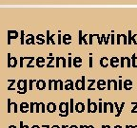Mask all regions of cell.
<instances>
[{"instance_id": "cell-1", "label": "cell", "mask_w": 137, "mask_h": 128, "mask_svg": "<svg viewBox=\"0 0 137 128\" xmlns=\"http://www.w3.org/2000/svg\"><path fill=\"white\" fill-rule=\"evenodd\" d=\"M75 87L78 90H84L85 89V77L83 76L82 79L76 81V84H75Z\"/></svg>"}, {"instance_id": "cell-2", "label": "cell", "mask_w": 137, "mask_h": 128, "mask_svg": "<svg viewBox=\"0 0 137 128\" xmlns=\"http://www.w3.org/2000/svg\"><path fill=\"white\" fill-rule=\"evenodd\" d=\"M132 86H133V83H132L131 80L127 79L124 81V83H123V87L126 89V90H131Z\"/></svg>"}, {"instance_id": "cell-3", "label": "cell", "mask_w": 137, "mask_h": 128, "mask_svg": "<svg viewBox=\"0 0 137 128\" xmlns=\"http://www.w3.org/2000/svg\"><path fill=\"white\" fill-rule=\"evenodd\" d=\"M109 64L112 68H118L120 65V59L117 58L116 56H113L111 59L109 60Z\"/></svg>"}, {"instance_id": "cell-4", "label": "cell", "mask_w": 137, "mask_h": 128, "mask_svg": "<svg viewBox=\"0 0 137 128\" xmlns=\"http://www.w3.org/2000/svg\"><path fill=\"white\" fill-rule=\"evenodd\" d=\"M74 110L77 112V113H82L84 112L85 110V104L83 102H77L75 105H74Z\"/></svg>"}, {"instance_id": "cell-5", "label": "cell", "mask_w": 137, "mask_h": 128, "mask_svg": "<svg viewBox=\"0 0 137 128\" xmlns=\"http://www.w3.org/2000/svg\"><path fill=\"white\" fill-rule=\"evenodd\" d=\"M107 86V83H106V81H104V80H99L97 82V87L100 90H103V89H105V87Z\"/></svg>"}, {"instance_id": "cell-6", "label": "cell", "mask_w": 137, "mask_h": 128, "mask_svg": "<svg viewBox=\"0 0 137 128\" xmlns=\"http://www.w3.org/2000/svg\"><path fill=\"white\" fill-rule=\"evenodd\" d=\"M47 110L49 111V113H53L56 110V105L54 102H49V104L47 105Z\"/></svg>"}, {"instance_id": "cell-7", "label": "cell", "mask_w": 137, "mask_h": 128, "mask_svg": "<svg viewBox=\"0 0 137 128\" xmlns=\"http://www.w3.org/2000/svg\"><path fill=\"white\" fill-rule=\"evenodd\" d=\"M65 89L66 90H71L73 89V83L71 80H67L65 83Z\"/></svg>"}, {"instance_id": "cell-8", "label": "cell", "mask_w": 137, "mask_h": 128, "mask_svg": "<svg viewBox=\"0 0 137 128\" xmlns=\"http://www.w3.org/2000/svg\"><path fill=\"white\" fill-rule=\"evenodd\" d=\"M108 61H109V60H108L107 57H102L101 60H100V65H101L103 68H107L108 66Z\"/></svg>"}, {"instance_id": "cell-9", "label": "cell", "mask_w": 137, "mask_h": 128, "mask_svg": "<svg viewBox=\"0 0 137 128\" xmlns=\"http://www.w3.org/2000/svg\"><path fill=\"white\" fill-rule=\"evenodd\" d=\"M73 65H74V67H76V68L81 67V65H82V59H81L80 57H75V58L73 59Z\"/></svg>"}, {"instance_id": "cell-10", "label": "cell", "mask_w": 137, "mask_h": 128, "mask_svg": "<svg viewBox=\"0 0 137 128\" xmlns=\"http://www.w3.org/2000/svg\"><path fill=\"white\" fill-rule=\"evenodd\" d=\"M130 60H131V67H132V68H137V57H136V54H135V53L132 54Z\"/></svg>"}, {"instance_id": "cell-11", "label": "cell", "mask_w": 137, "mask_h": 128, "mask_svg": "<svg viewBox=\"0 0 137 128\" xmlns=\"http://www.w3.org/2000/svg\"><path fill=\"white\" fill-rule=\"evenodd\" d=\"M29 106L28 105V103H26V102H23V103H21V105H20V110H21V112H23V113H25V112H27L28 110H29Z\"/></svg>"}, {"instance_id": "cell-12", "label": "cell", "mask_w": 137, "mask_h": 128, "mask_svg": "<svg viewBox=\"0 0 137 128\" xmlns=\"http://www.w3.org/2000/svg\"><path fill=\"white\" fill-rule=\"evenodd\" d=\"M63 42H64L66 45L70 44V42H71V36H70L69 34H65L64 37H63Z\"/></svg>"}, {"instance_id": "cell-13", "label": "cell", "mask_w": 137, "mask_h": 128, "mask_svg": "<svg viewBox=\"0 0 137 128\" xmlns=\"http://www.w3.org/2000/svg\"><path fill=\"white\" fill-rule=\"evenodd\" d=\"M98 106L95 102H91L90 103V108H89V113H95L97 111Z\"/></svg>"}, {"instance_id": "cell-14", "label": "cell", "mask_w": 137, "mask_h": 128, "mask_svg": "<svg viewBox=\"0 0 137 128\" xmlns=\"http://www.w3.org/2000/svg\"><path fill=\"white\" fill-rule=\"evenodd\" d=\"M124 106H125V102H122V103H121V105L119 106V110L117 111V113L115 114V116H116V117H119V116L121 115L122 110H123V108H124Z\"/></svg>"}, {"instance_id": "cell-15", "label": "cell", "mask_w": 137, "mask_h": 128, "mask_svg": "<svg viewBox=\"0 0 137 128\" xmlns=\"http://www.w3.org/2000/svg\"><path fill=\"white\" fill-rule=\"evenodd\" d=\"M69 113H72L74 111V104H73V99H70L69 101Z\"/></svg>"}, {"instance_id": "cell-16", "label": "cell", "mask_w": 137, "mask_h": 128, "mask_svg": "<svg viewBox=\"0 0 137 128\" xmlns=\"http://www.w3.org/2000/svg\"><path fill=\"white\" fill-rule=\"evenodd\" d=\"M131 36H132V33H131V30H128V33H127V45H131Z\"/></svg>"}, {"instance_id": "cell-17", "label": "cell", "mask_w": 137, "mask_h": 128, "mask_svg": "<svg viewBox=\"0 0 137 128\" xmlns=\"http://www.w3.org/2000/svg\"><path fill=\"white\" fill-rule=\"evenodd\" d=\"M125 62L127 63V68H130L131 67V60L129 57H125Z\"/></svg>"}, {"instance_id": "cell-18", "label": "cell", "mask_w": 137, "mask_h": 128, "mask_svg": "<svg viewBox=\"0 0 137 128\" xmlns=\"http://www.w3.org/2000/svg\"><path fill=\"white\" fill-rule=\"evenodd\" d=\"M131 104H133V105H134V106H133V108L131 109V113L135 114V113H137V102H131Z\"/></svg>"}, {"instance_id": "cell-19", "label": "cell", "mask_w": 137, "mask_h": 128, "mask_svg": "<svg viewBox=\"0 0 137 128\" xmlns=\"http://www.w3.org/2000/svg\"><path fill=\"white\" fill-rule=\"evenodd\" d=\"M121 37H123V44L124 45H127V36L125 34H122Z\"/></svg>"}, {"instance_id": "cell-20", "label": "cell", "mask_w": 137, "mask_h": 128, "mask_svg": "<svg viewBox=\"0 0 137 128\" xmlns=\"http://www.w3.org/2000/svg\"><path fill=\"white\" fill-rule=\"evenodd\" d=\"M137 34H134V35H132L131 36V43H133L134 45H137Z\"/></svg>"}, {"instance_id": "cell-21", "label": "cell", "mask_w": 137, "mask_h": 128, "mask_svg": "<svg viewBox=\"0 0 137 128\" xmlns=\"http://www.w3.org/2000/svg\"><path fill=\"white\" fill-rule=\"evenodd\" d=\"M122 87H123V84H122V77L119 78V82H118V89L119 90H122Z\"/></svg>"}, {"instance_id": "cell-22", "label": "cell", "mask_w": 137, "mask_h": 128, "mask_svg": "<svg viewBox=\"0 0 137 128\" xmlns=\"http://www.w3.org/2000/svg\"><path fill=\"white\" fill-rule=\"evenodd\" d=\"M108 106H109V110H110V113H113L114 112V105L112 102H108Z\"/></svg>"}, {"instance_id": "cell-23", "label": "cell", "mask_w": 137, "mask_h": 128, "mask_svg": "<svg viewBox=\"0 0 137 128\" xmlns=\"http://www.w3.org/2000/svg\"><path fill=\"white\" fill-rule=\"evenodd\" d=\"M120 66H121V68L125 67V57H121L120 58Z\"/></svg>"}, {"instance_id": "cell-24", "label": "cell", "mask_w": 137, "mask_h": 128, "mask_svg": "<svg viewBox=\"0 0 137 128\" xmlns=\"http://www.w3.org/2000/svg\"><path fill=\"white\" fill-rule=\"evenodd\" d=\"M111 83L113 84V86H114V90H117L118 89V83L115 80H111Z\"/></svg>"}, {"instance_id": "cell-25", "label": "cell", "mask_w": 137, "mask_h": 128, "mask_svg": "<svg viewBox=\"0 0 137 128\" xmlns=\"http://www.w3.org/2000/svg\"><path fill=\"white\" fill-rule=\"evenodd\" d=\"M107 107H108V102H104L103 103V112L107 113Z\"/></svg>"}, {"instance_id": "cell-26", "label": "cell", "mask_w": 137, "mask_h": 128, "mask_svg": "<svg viewBox=\"0 0 137 128\" xmlns=\"http://www.w3.org/2000/svg\"><path fill=\"white\" fill-rule=\"evenodd\" d=\"M110 86H111V80H108V82H107V88H108V90H110Z\"/></svg>"}, {"instance_id": "cell-27", "label": "cell", "mask_w": 137, "mask_h": 128, "mask_svg": "<svg viewBox=\"0 0 137 128\" xmlns=\"http://www.w3.org/2000/svg\"><path fill=\"white\" fill-rule=\"evenodd\" d=\"M120 40H121V34H117V41H116V43H117V45H120Z\"/></svg>"}, {"instance_id": "cell-28", "label": "cell", "mask_w": 137, "mask_h": 128, "mask_svg": "<svg viewBox=\"0 0 137 128\" xmlns=\"http://www.w3.org/2000/svg\"><path fill=\"white\" fill-rule=\"evenodd\" d=\"M102 111H103V103L100 102V103H99V113H101Z\"/></svg>"}, {"instance_id": "cell-29", "label": "cell", "mask_w": 137, "mask_h": 128, "mask_svg": "<svg viewBox=\"0 0 137 128\" xmlns=\"http://www.w3.org/2000/svg\"><path fill=\"white\" fill-rule=\"evenodd\" d=\"M90 103H91V102H90V100L88 99V113H89V108H90Z\"/></svg>"}, {"instance_id": "cell-30", "label": "cell", "mask_w": 137, "mask_h": 128, "mask_svg": "<svg viewBox=\"0 0 137 128\" xmlns=\"http://www.w3.org/2000/svg\"><path fill=\"white\" fill-rule=\"evenodd\" d=\"M79 36H80V41H79V44L81 45V44H82V37H83V36H82V31H81V30L79 31Z\"/></svg>"}, {"instance_id": "cell-31", "label": "cell", "mask_w": 137, "mask_h": 128, "mask_svg": "<svg viewBox=\"0 0 137 128\" xmlns=\"http://www.w3.org/2000/svg\"><path fill=\"white\" fill-rule=\"evenodd\" d=\"M111 45H114V33L112 31V34H111Z\"/></svg>"}, {"instance_id": "cell-32", "label": "cell", "mask_w": 137, "mask_h": 128, "mask_svg": "<svg viewBox=\"0 0 137 128\" xmlns=\"http://www.w3.org/2000/svg\"><path fill=\"white\" fill-rule=\"evenodd\" d=\"M92 67V57H91V54H90V57H89V68Z\"/></svg>"}, {"instance_id": "cell-33", "label": "cell", "mask_w": 137, "mask_h": 128, "mask_svg": "<svg viewBox=\"0 0 137 128\" xmlns=\"http://www.w3.org/2000/svg\"><path fill=\"white\" fill-rule=\"evenodd\" d=\"M62 61H63V67L65 68V67H66V59H65L64 57H62Z\"/></svg>"}, {"instance_id": "cell-34", "label": "cell", "mask_w": 137, "mask_h": 128, "mask_svg": "<svg viewBox=\"0 0 137 128\" xmlns=\"http://www.w3.org/2000/svg\"><path fill=\"white\" fill-rule=\"evenodd\" d=\"M92 36H93V35H91V34L89 35V44H90V45L92 44Z\"/></svg>"}, {"instance_id": "cell-35", "label": "cell", "mask_w": 137, "mask_h": 128, "mask_svg": "<svg viewBox=\"0 0 137 128\" xmlns=\"http://www.w3.org/2000/svg\"><path fill=\"white\" fill-rule=\"evenodd\" d=\"M20 124H21V128H29L28 125H23V123H22V122H21Z\"/></svg>"}, {"instance_id": "cell-36", "label": "cell", "mask_w": 137, "mask_h": 128, "mask_svg": "<svg viewBox=\"0 0 137 128\" xmlns=\"http://www.w3.org/2000/svg\"><path fill=\"white\" fill-rule=\"evenodd\" d=\"M70 66H71V59L68 58V67H70Z\"/></svg>"}, {"instance_id": "cell-37", "label": "cell", "mask_w": 137, "mask_h": 128, "mask_svg": "<svg viewBox=\"0 0 137 128\" xmlns=\"http://www.w3.org/2000/svg\"><path fill=\"white\" fill-rule=\"evenodd\" d=\"M69 128H79L78 126H76V125H70Z\"/></svg>"}, {"instance_id": "cell-38", "label": "cell", "mask_w": 137, "mask_h": 128, "mask_svg": "<svg viewBox=\"0 0 137 128\" xmlns=\"http://www.w3.org/2000/svg\"><path fill=\"white\" fill-rule=\"evenodd\" d=\"M114 128H123V127H122L121 125H115V126H114Z\"/></svg>"}, {"instance_id": "cell-39", "label": "cell", "mask_w": 137, "mask_h": 128, "mask_svg": "<svg viewBox=\"0 0 137 128\" xmlns=\"http://www.w3.org/2000/svg\"><path fill=\"white\" fill-rule=\"evenodd\" d=\"M104 128H111V127H110V125H105Z\"/></svg>"}, {"instance_id": "cell-40", "label": "cell", "mask_w": 137, "mask_h": 128, "mask_svg": "<svg viewBox=\"0 0 137 128\" xmlns=\"http://www.w3.org/2000/svg\"><path fill=\"white\" fill-rule=\"evenodd\" d=\"M9 128H16V126H15V125H10Z\"/></svg>"}, {"instance_id": "cell-41", "label": "cell", "mask_w": 137, "mask_h": 128, "mask_svg": "<svg viewBox=\"0 0 137 128\" xmlns=\"http://www.w3.org/2000/svg\"><path fill=\"white\" fill-rule=\"evenodd\" d=\"M52 128H60V127H59L58 125H54V126H53Z\"/></svg>"}, {"instance_id": "cell-42", "label": "cell", "mask_w": 137, "mask_h": 128, "mask_svg": "<svg viewBox=\"0 0 137 128\" xmlns=\"http://www.w3.org/2000/svg\"><path fill=\"white\" fill-rule=\"evenodd\" d=\"M67 127H68L67 125H63V126H62V127H61V128H67Z\"/></svg>"}, {"instance_id": "cell-43", "label": "cell", "mask_w": 137, "mask_h": 128, "mask_svg": "<svg viewBox=\"0 0 137 128\" xmlns=\"http://www.w3.org/2000/svg\"><path fill=\"white\" fill-rule=\"evenodd\" d=\"M129 128H135V127H134V125H129Z\"/></svg>"}, {"instance_id": "cell-44", "label": "cell", "mask_w": 137, "mask_h": 128, "mask_svg": "<svg viewBox=\"0 0 137 128\" xmlns=\"http://www.w3.org/2000/svg\"><path fill=\"white\" fill-rule=\"evenodd\" d=\"M125 128H129V125H127H127L125 126Z\"/></svg>"}, {"instance_id": "cell-45", "label": "cell", "mask_w": 137, "mask_h": 128, "mask_svg": "<svg viewBox=\"0 0 137 128\" xmlns=\"http://www.w3.org/2000/svg\"><path fill=\"white\" fill-rule=\"evenodd\" d=\"M84 128H89V127H88V125H85V126H84Z\"/></svg>"}, {"instance_id": "cell-46", "label": "cell", "mask_w": 137, "mask_h": 128, "mask_svg": "<svg viewBox=\"0 0 137 128\" xmlns=\"http://www.w3.org/2000/svg\"><path fill=\"white\" fill-rule=\"evenodd\" d=\"M88 127H89V128H94L93 126H92V125H88Z\"/></svg>"}, {"instance_id": "cell-47", "label": "cell", "mask_w": 137, "mask_h": 128, "mask_svg": "<svg viewBox=\"0 0 137 128\" xmlns=\"http://www.w3.org/2000/svg\"><path fill=\"white\" fill-rule=\"evenodd\" d=\"M79 128H84V125H80V126H79Z\"/></svg>"}, {"instance_id": "cell-48", "label": "cell", "mask_w": 137, "mask_h": 128, "mask_svg": "<svg viewBox=\"0 0 137 128\" xmlns=\"http://www.w3.org/2000/svg\"><path fill=\"white\" fill-rule=\"evenodd\" d=\"M134 127H135V128H137V124H135V125H134Z\"/></svg>"}, {"instance_id": "cell-49", "label": "cell", "mask_w": 137, "mask_h": 128, "mask_svg": "<svg viewBox=\"0 0 137 128\" xmlns=\"http://www.w3.org/2000/svg\"><path fill=\"white\" fill-rule=\"evenodd\" d=\"M104 126H105V125H102V128H104Z\"/></svg>"}]
</instances>
